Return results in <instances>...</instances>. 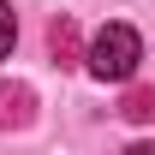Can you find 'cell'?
Masks as SVG:
<instances>
[{"label": "cell", "mask_w": 155, "mask_h": 155, "mask_svg": "<svg viewBox=\"0 0 155 155\" xmlns=\"http://www.w3.org/2000/svg\"><path fill=\"white\" fill-rule=\"evenodd\" d=\"M137 60H143V36H137L131 24H101L90 48H84V66L101 78V84H125L137 72Z\"/></svg>", "instance_id": "obj_1"}, {"label": "cell", "mask_w": 155, "mask_h": 155, "mask_svg": "<svg viewBox=\"0 0 155 155\" xmlns=\"http://www.w3.org/2000/svg\"><path fill=\"white\" fill-rule=\"evenodd\" d=\"M30 90L24 84H0V125H30Z\"/></svg>", "instance_id": "obj_2"}, {"label": "cell", "mask_w": 155, "mask_h": 155, "mask_svg": "<svg viewBox=\"0 0 155 155\" xmlns=\"http://www.w3.org/2000/svg\"><path fill=\"white\" fill-rule=\"evenodd\" d=\"M48 48H54V60H60V66H78V60H84V54H78V24H72V18H54Z\"/></svg>", "instance_id": "obj_3"}, {"label": "cell", "mask_w": 155, "mask_h": 155, "mask_svg": "<svg viewBox=\"0 0 155 155\" xmlns=\"http://www.w3.org/2000/svg\"><path fill=\"white\" fill-rule=\"evenodd\" d=\"M119 114H125V119H137V125H149V119H155V90H131Z\"/></svg>", "instance_id": "obj_4"}, {"label": "cell", "mask_w": 155, "mask_h": 155, "mask_svg": "<svg viewBox=\"0 0 155 155\" xmlns=\"http://www.w3.org/2000/svg\"><path fill=\"white\" fill-rule=\"evenodd\" d=\"M12 42H18V18H12V6L0 0V60L12 54Z\"/></svg>", "instance_id": "obj_5"}, {"label": "cell", "mask_w": 155, "mask_h": 155, "mask_svg": "<svg viewBox=\"0 0 155 155\" xmlns=\"http://www.w3.org/2000/svg\"><path fill=\"white\" fill-rule=\"evenodd\" d=\"M125 155H155V149H149V143H131V149H125Z\"/></svg>", "instance_id": "obj_6"}]
</instances>
